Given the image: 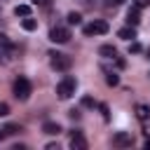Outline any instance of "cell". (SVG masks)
<instances>
[{
	"instance_id": "9a60e30c",
	"label": "cell",
	"mask_w": 150,
	"mask_h": 150,
	"mask_svg": "<svg viewBox=\"0 0 150 150\" xmlns=\"http://www.w3.org/2000/svg\"><path fill=\"white\" fill-rule=\"evenodd\" d=\"M68 23H70V26H80V23H82V16H80L77 12H70V14H68Z\"/></svg>"
},
{
	"instance_id": "44dd1931",
	"label": "cell",
	"mask_w": 150,
	"mask_h": 150,
	"mask_svg": "<svg viewBox=\"0 0 150 150\" xmlns=\"http://www.w3.org/2000/svg\"><path fill=\"white\" fill-rule=\"evenodd\" d=\"M134 7L143 9V7H150V0H134Z\"/></svg>"
},
{
	"instance_id": "cb8c5ba5",
	"label": "cell",
	"mask_w": 150,
	"mask_h": 150,
	"mask_svg": "<svg viewBox=\"0 0 150 150\" xmlns=\"http://www.w3.org/2000/svg\"><path fill=\"white\" fill-rule=\"evenodd\" d=\"M9 115V105L7 103H0V117H7Z\"/></svg>"
},
{
	"instance_id": "ba28073f",
	"label": "cell",
	"mask_w": 150,
	"mask_h": 150,
	"mask_svg": "<svg viewBox=\"0 0 150 150\" xmlns=\"http://www.w3.org/2000/svg\"><path fill=\"white\" fill-rule=\"evenodd\" d=\"M127 23H129V26H138V23H141V9H138V7H131V9L127 12Z\"/></svg>"
},
{
	"instance_id": "1f68e13d",
	"label": "cell",
	"mask_w": 150,
	"mask_h": 150,
	"mask_svg": "<svg viewBox=\"0 0 150 150\" xmlns=\"http://www.w3.org/2000/svg\"><path fill=\"white\" fill-rule=\"evenodd\" d=\"M148 59H150V49H148Z\"/></svg>"
},
{
	"instance_id": "52a82bcc",
	"label": "cell",
	"mask_w": 150,
	"mask_h": 150,
	"mask_svg": "<svg viewBox=\"0 0 150 150\" xmlns=\"http://www.w3.org/2000/svg\"><path fill=\"white\" fill-rule=\"evenodd\" d=\"M70 148L73 150H87V141H84V136L80 131H73L70 134Z\"/></svg>"
},
{
	"instance_id": "5bb4252c",
	"label": "cell",
	"mask_w": 150,
	"mask_h": 150,
	"mask_svg": "<svg viewBox=\"0 0 150 150\" xmlns=\"http://www.w3.org/2000/svg\"><path fill=\"white\" fill-rule=\"evenodd\" d=\"M14 14L16 16H30V7L28 5H16L14 7Z\"/></svg>"
},
{
	"instance_id": "3957f363",
	"label": "cell",
	"mask_w": 150,
	"mask_h": 150,
	"mask_svg": "<svg viewBox=\"0 0 150 150\" xmlns=\"http://www.w3.org/2000/svg\"><path fill=\"white\" fill-rule=\"evenodd\" d=\"M14 96L19 101H28V96H30V82L26 77H16V82H14Z\"/></svg>"
},
{
	"instance_id": "4fadbf2b",
	"label": "cell",
	"mask_w": 150,
	"mask_h": 150,
	"mask_svg": "<svg viewBox=\"0 0 150 150\" xmlns=\"http://www.w3.org/2000/svg\"><path fill=\"white\" fill-rule=\"evenodd\" d=\"M21 28H23V30H35V28H38V21H35V19H30V16H23Z\"/></svg>"
},
{
	"instance_id": "d4e9b609",
	"label": "cell",
	"mask_w": 150,
	"mask_h": 150,
	"mask_svg": "<svg viewBox=\"0 0 150 150\" xmlns=\"http://www.w3.org/2000/svg\"><path fill=\"white\" fill-rule=\"evenodd\" d=\"M30 2H33V5H40V7H47V5H49V0H30Z\"/></svg>"
},
{
	"instance_id": "e0dca14e",
	"label": "cell",
	"mask_w": 150,
	"mask_h": 150,
	"mask_svg": "<svg viewBox=\"0 0 150 150\" xmlns=\"http://www.w3.org/2000/svg\"><path fill=\"white\" fill-rule=\"evenodd\" d=\"M0 47H2V49H12V47H14V45H12V40H9L5 33H0Z\"/></svg>"
},
{
	"instance_id": "ffe728a7",
	"label": "cell",
	"mask_w": 150,
	"mask_h": 150,
	"mask_svg": "<svg viewBox=\"0 0 150 150\" xmlns=\"http://www.w3.org/2000/svg\"><path fill=\"white\" fill-rule=\"evenodd\" d=\"M98 110L103 112V120H110V110H108V105H105V103H98Z\"/></svg>"
},
{
	"instance_id": "d6986e66",
	"label": "cell",
	"mask_w": 150,
	"mask_h": 150,
	"mask_svg": "<svg viewBox=\"0 0 150 150\" xmlns=\"http://www.w3.org/2000/svg\"><path fill=\"white\" fill-rule=\"evenodd\" d=\"M7 63H9V54L0 47V66H7Z\"/></svg>"
},
{
	"instance_id": "30bf717a",
	"label": "cell",
	"mask_w": 150,
	"mask_h": 150,
	"mask_svg": "<svg viewBox=\"0 0 150 150\" xmlns=\"http://www.w3.org/2000/svg\"><path fill=\"white\" fill-rule=\"evenodd\" d=\"M117 38H122V40H134V38H136V26H124V28H120V30H117Z\"/></svg>"
},
{
	"instance_id": "484cf974",
	"label": "cell",
	"mask_w": 150,
	"mask_h": 150,
	"mask_svg": "<svg viewBox=\"0 0 150 150\" xmlns=\"http://www.w3.org/2000/svg\"><path fill=\"white\" fill-rule=\"evenodd\" d=\"M68 115H70V120H80V110H70Z\"/></svg>"
},
{
	"instance_id": "7c38bea8",
	"label": "cell",
	"mask_w": 150,
	"mask_h": 150,
	"mask_svg": "<svg viewBox=\"0 0 150 150\" xmlns=\"http://www.w3.org/2000/svg\"><path fill=\"white\" fill-rule=\"evenodd\" d=\"M136 117H138L141 122H145V120L150 117V108L143 105V103H138V105H136Z\"/></svg>"
},
{
	"instance_id": "f546056e",
	"label": "cell",
	"mask_w": 150,
	"mask_h": 150,
	"mask_svg": "<svg viewBox=\"0 0 150 150\" xmlns=\"http://www.w3.org/2000/svg\"><path fill=\"white\" fill-rule=\"evenodd\" d=\"M2 138H7V134H5V129H0V141H2Z\"/></svg>"
},
{
	"instance_id": "5b68a950",
	"label": "cell",
	"mask_w": 150,
	"mask_h": 150,
	"mask_svg": "<svg viewBox=\"0 0 150 150\" xmlns=\"http://www.w3.org/2000/svg\"><path fill=\"white\" fill-rule=\"evenodd\" d=\"M49 40L56 42V45H63V42L70 40V30H68L66 26H54V28L49 30Z\"/></svg>"
},
{
	"instance_id": "ac0fdd59",
	"label": "cell",
	"mask_w": 150,
	"mask_h": 150,
	"mask_svg": "<svg viewBox=\"0 0 150 150\" xmlns=\"http://www.w3.org/2000/svg\"><path fill=\"white\" fill-rule=\"evenodd\" d=\"M105 82H108L110 87H117V84H120V77H117L115 73H108V75H105Z\"/></svg>"
},
{
	"instance_id": "8992f818",
	"label": "cell",
	"mask_w": 150,
	"mask_h": 150,
	"mask_svg": "<svg viewBox=\"0 0 150 150\" xmlns=\"http://www.w3.org/2000/svg\"><path fill=\"white\" fill-rule=\"evenodd\" d=\"M131 143H134V136L127 134V131H117L112 136V145H117V148H129Z\"/></svg>"
},
{
	"instance_id": "9c48e42d",
	"label": "cell",
	"mask_w": 150,
	"mask_h": 150,
	"mask_svg": "<svg viewBox=\"0 0 150 150\" xmlns=\"http://www.w3.org/2000/svg\"><path fill=\"white\" fill-rule=\"evenodd\" d=\"M42 131H45V134H49V136H59L63 129H61V124H59V122H45V124H42Z\"/></svg>"
},
{
	"instance_id": "2e32d148",
	"label": "cell",
	"mask_w": 150,
	"mask_h": 150,
	"mask_svg": "<svg viewBox=\"0 0 150 150\" xmlns=\"http://www.w3.org/2000/svg\"><path fill=\"white\" fill-rule=\"evenodd\" d=\"M2 129H5V134H7V136H14V134L23 131V129H21L19 124H7V127H2Z\"/></svg>"
},
{
	"instance_id": "7a4b0ae2",
	"label": "cell",
	"mask_w": 150,
	"mask_h": 150,
	"mask_svg": "<svg viewBox=\"0 0 150 150\" xmlns=\"http://www.w3.org/2000/svg\"><path fill=\"white\" fill-rule=\"evenodd\" d=\"M75 87H77V80H75V77H70V75H68V77H63V80L59 82V87H56L59 98H63V101H66V98H70V96L75 94Z\"/></svg>"
},
{
	"instance_id": "4dcf8cb0",
	"label": "cell",
	"mask_w": 150,
	"mask_h": 150,
	"mask_svg": "<svg viewBox=\"0 0 150 150\" xmlns=\"http://www.w3.org/2000/svg\"><path fill=\"white\" fill-rule=\"evenodd\" d=\"M145 148H148V150H150V136H148V138H145Z\"/></svg>"
},
{
	"instance_id": "603a6c76",
	"label": "cell",
	"mask_w": 150,
	"mask_h": 150,
	"mask_svg": "<svg viewBox=\"0 0 150 150\" xmlns=\"http://www.w3.org/2000/svg\"><path fill=\"white\" fill-rule=\"evenodd\" d=\"M82 105H84V108H94V98H91V96H84V98H82Z\"/></svg>"
},
{
	"instance_id": "83f0119b",
	"label": "cell",
	"mask_w": 150,
	"mask_h": 150,
	"mask_svg": "<svg viewBox=\"0 0 150 150\" xmlns=\"http://www.w3.org/2000/svg\"><path fill=\"white\" fill-rule=\"evenodd\" d=\"M45 148H47V150H59V143H47Z\"/></svg>"
},
{
	"instance_id": "7402d4cb",
	"label": "cell",
	"mask_w": 150,
	"mask_h": 150,
	"mask_svg": "<svg viewBox=\"0 0 150 150\" xmlns=\"http://www.w3.org/2000/svg\"><path fill=\"white\" fill-rule=\"evenodd\" d=\"M138 52H141V45L138 42H131L129 45V54H138Z\"/></svg>"
},
{
	"instance_id": "d6a6232c",
	"label": "cell",
	"mask_w": 150,
	"mask_h": 150,
	"mask_svg": "<svg viewBox=\"0 0 150 150\" xmlns=\"http://www.w3.org/2000/svg\"><path fill=\"white\" fill-rule=\"evenodd\" d=\"M0 12H2V7H0Z\"/></svg>"
},
{
	"instance_id": "6da1fadb",
	"label": "cell",
	"mask_w": 150,
	"mask_h": 150,
	"mask_svg": "<svg viewBox=\"0 0 150 150\" xmlns=\"http://www.w3.org/2000/svg\"><path fill=\"white\" fill-rule=\"evenodd\" d=\"M49 63L54 70H68L73 66V59L68 54H61V52H49Z\"/></svg>"
},
{
	"instance_id": "8fae6325",
	"label": "cell",
	"mask_w": 150,
	"mask_h": 150,
	"mask_svg": "<svg viewBox=\"0 0 150 150\" xmlns=\"http://www.w3.org/2000/svg\"><path fill=\"white\" fill-rule=\"evenodd\" d=\"M98 54H101L103 59H115V56H117V49H115L112 45H101V47H98Z\"/></svg>"
},
{
	"instance_id": "f1b7e54d",
	"label": "cell",
	"mask_w": 150,
	"mask_h": 150,
	"mask_svg": "<svg viewBox=\"0 0 150 150\" xmlns=\"http://www.w3.org/2000/svg\"><path fill=\"white\" fill-rule=\"evenodd\" d=\"M122 2H124V0H108L105 5H122Z\"/></svg>"
},
{
	"instance_id": "277c9868",
	"label": "cell",
	"mask_w": 150,
	"mask_h": 150,
	"mask_svg": "<svg viewBox=\"0 0 150 150\" xmlns=\"http://www.w3.org/2000/svg\"><path fill=\"white\" fill-rule=\"evenodd\" d=\"M110 30V26H108V21H103V19H96V21H91L89 26H84V35H105Z\"/></svg>"
},
{
	"instance_id": "4316f807",
	"label": "cell",
	"mask_w": 150,
	"mask_h": 150,
	"mask_svg": "<svg viewBox=\"0 0 150 150\" xmlns=\"http://www.w3.org/2000/svg\"><path fill=\"white\" fill-rule=\"evenodd\" d=\"M115 63H117V68H124V66H127V61H124V59H115Z\"/></svg>"
}]
</instances>
